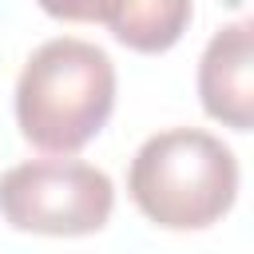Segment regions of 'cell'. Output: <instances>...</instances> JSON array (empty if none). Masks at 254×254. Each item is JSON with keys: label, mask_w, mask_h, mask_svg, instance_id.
Instances as JSON below:
<instances>
[{"label": "cell", "mask_w": 254, "mask_h": 254, "mask_svg": "<svg viewBox=\"0 0 254 254\" xmlns=\"http://www.w3.org/2000/svg\"><path fill=\"white\" fill-rule=\"evenodd\" d=\"M99 24H107L123 48L159 56L183 40L190 24V0H103Z\"/></svg>", "instance_id": "cell-5"}, {"label": "cell", "mask_w": 254, "mask_h": 254, "mask_svg": "<svg viewBox=\"0 0 254 254\" xmlns=\"http://www.w3.org/2000/svg\"><path fill=\"white\" fill-rule=\"evenodd\" d=\"M127 190L155 226L206 230L238 198V159L210 131L171 127L135 151Z\"/></svg>", "instance_id": "cell-2"}, {"label": "cell", "mask_w": 254, "mask_h": 254, "mask_svg": "<svg viewBox=\"0 0 254 254\" xmlns=\"http://www.w3.org/2000/svg\"><path fill=\"white\" fill-rule=\"evenodd\" d=\"M115 206L111 179L75 159H36L0 175V214L12 230L79 238L107 226Z\"/></svg>", "instance_id": "cell-3"}, {"label": "cell", "mask_w": 254, "mask_h": 254, "mask_svg": "<svg viewBox=\"0 0 254 254\" xmlns=\"http://www.w3.org/2000/svg\"><path fill=\"white\" fill-rule=\"evenodd\" d=\"M48 16L71 20V24H99V4L103 0H36Z\"/></svg>", "instance_id": "cell-6"}, {"label": "cell", "mask_w": 254, "mask_h": 254, "mask_svg": "<svg viewBox=\"0 0 254 254\" xmlns=\"http://www.w3.org/2000/svg\"><path fill=\"white\" fill-rule=\"evenodd\" d=\"M115 111V64L103 48L56 36L40 44L16 79L20 135L48 155L83 151Z\"/></svg>", "instance_id": "cell-1"}, {"label": "cell", "mask_w": 254, "mask_h": 254, "mask_svg": "<svg viewBox=\"0 0 254 254\" xmlns=\"http://www.w3.org/2000/svg\"><path fill=\"white\" fill-rule=\"evenodd\" d=\"M198 99L210 119L234 131L254 127V44L250 20L218 28L198 60Z\"/></svg>", "instance_id": "cell-4"}]
</instances>
